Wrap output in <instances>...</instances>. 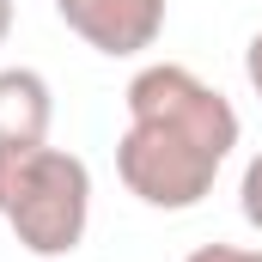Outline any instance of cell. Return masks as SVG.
I'll return each instance as SVG.
<instances>
[{
  "label": "cell",
  "mask_w": 262,
  "mask_h": 262,
  "mask_svg": "<svg viewBox=\"0 0 262 262\" xmlns=\"http://www.w3.org/2000/svg\"><path fill=\"white\" fill-rule=\"evenodd\" d=\"M0 220L12 226L18 250L55 262L85 244L92 226V171L67 146H31L0 152Z\"/></svg>",
  "instance_id": "7a4b0ae2"
},
{
  "label": "cell",
  "mask_w": 262,
  "mask_h": 262,
  "mask_svg": "<svg viewBox=\"0 0 262 262\" xmlns=\"http://www.w3.org/2000/svg\"><path fill=\"white\" fill-rule=\"evenodd\" d=\"M128 128L116 134V177L140 207L189 213L213 195L238 152V110L183 61H146L122 92Z\"/></svg>",
  "instance_id": "6da1fadb"
},
{
  "label": "cell",
  "mask_w": 262,
  "mask_h": 262,
  "mask_svg": "<svg viewBox=\"0 0 262 262\" xmlns=\"http://www.w3.org/2000/svg\"><path fill=\"white\" fill-rule=\"evenodd\" d=\"M183 262H262V250H250V244H195Z\"/></svg>",
  "instance_id": "8992f818"
},
{
  "label": "cell",
  "mask_w": 262,
  "mask_h": 262,
  "mask_svg": "<svg viewBox=\"0 0 262 262\" xmlns=\"http://www.w3.org/2000/svg\"><path fill=\"white\" fill-rule=\"evenodd\" d=\"M244 79H250V92L262 104V31H250V43H244Z\"/></svg>",
  "instance_id": "52a82bcc"
},
{
  "label": "cell",
  "mask_w": 262,
  "mask_h": 262,
  "mask_svg": "<svg viewBox=\"0 0 262 262\" xmlns=\"http://www.w3.org/2000/svg\"><path fill=\"white\" fill-rule=\"evenodd\" d=\"M6 37H12V0H0V49H6Z\"/></svg>",
  "instance_id": "ba28073f"
},
{
  "label": "cell",
  "mask_w": 262,
  "mask_h": 262,
  "mask_svg": "<svg viewBox=\"0 0 262 262\" xmlns=\"http://www.w3.org/2000/svg\"><path fill=\"white\" fill-rule=\"evenodd\" d=\"M238 213H244L250 232H262V146L244 159V177H238Z\"/></svg>",
  "instance_id": "5b68a950"
},
{
  "label": "cell",
  "mask_w": 262,
  "mask_h": 262,
  "mask_svg": "<svg viewBox=\"0 0 262 262\" xmlns=\"http://www.w3.org/2000/svg\"><path fill=\"white\" fill-rule=\"evenodd\" d=\"M55 92L37 67H0V152H31L49 140Z\"/></svg>",
  "instance_id": "277c9868"
},
{
  "label": "cell",
  "mask_w": 262,
  "mask_h": 262,
  "mask_svg": "<svg viewBox=\"0 0 262 262\" xmlns=\"http://www.w3.org/2000/svg\"><path fill=\"white\" fill-rule=\"evenodd\" d=\"M165 12H171V0H55V18L85 49H98L110 61L146 55L165 31Z\"/></svg>",
  "instance_id": "3957f363"
}]
</instances>
